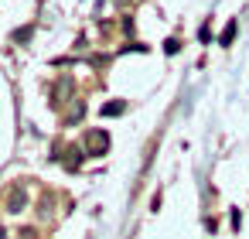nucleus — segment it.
Wrapping results in <instances>:
<instances>
[{"label": "nucleus", "instance_id": "4", "mask_svg": "<svg viewBox=\"0 0 249 239\" xmlns=\"http://www.w3.org/2000/svg\"><path fill=\"white\" fill-rule=\"evenodd\" d=\"M232 38H235V21L225 24V31H222V45H232Z\"/></svg>", "mask_w": 249, "mask_h": 239}, {"label": "nucleus", "instance_id": "1", "mask_svg": "<svg viewBox=\"0 0 249 239\" xmlns=\"http://www.w3.org/2000/svg\"><path fill=\"white\" fill-rule=\"evenodd\" d=\"M106 147H109V133H106V130H89V133H86V154L99 157Z\"/></svg>", "mask_w": 249, "mask_h": 239}, {"label": "nucleus", "instance_id": "7", "mask_svg": "<svg viewBox=\"0 0 249 239\" xmlns=\"http://www.w3.org/2000/svg\"><path fill=\"white\" fill-rule=\"evenodd\" d=\"M0 239H4V232H0Z\"/></svg>", "mask_w": 249, "mask_h": 239}, {"label": "nucleus", "instance_id": "2", "mask_svg": "<svg viewBox=\"0 0 249 239\" xmlns=\"http://www.w3.org/2000/svg\"><path fill=\"white\" fill-rule=\"evenodd\" d=\"M24 205H28V195L14 188V191H11V198H7V212H21Z\"/></svg>", "mask_w": 249, "mask_h": 239}, {"label": "nucleus", "instance_id": "3", "mask_svg": "<svg viewBox=\"0 0 249 239\" xmlns=\"http://www.w3.org/2000/svg\"><path fill=\"white\" fill-rule=\"evenodd\" d=\"M123 110H126V99H113V103H106L99 113H103V116H120Z\"/></svg>", "mask_w": 249, "mask_h": 239}, {"label": "nucleus", "instance_id": "5", "mask_svg": "<svg viewBox=\"0 0 249 239\" xmlns=\"http://www.w3.org/2000/svg\"><path fill=\"white\" fill-rule=\"evenodd\" d=\"M164 52H167V55H178V52H181V41H178V38H171V41L164 45Z\"/></svg>", "mask_w": 249, "mask_h": 239}, {"label": "nucleus", "instance_id": "6", "mask_svg": "<svg viewBox=\"0 0 249 239\" xmlns=\"http://www.w3.org/2000/svg\"><path fill=\"white\" fill-rule=\"evenodd\" d=\"M28 38H31V28H24V31H18V35H14V41H28Z\"/></svg>", "mask_w": 249, "mask_h": 239}]
</instances>
